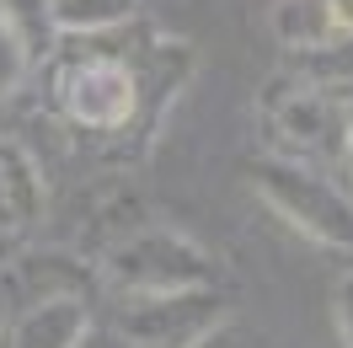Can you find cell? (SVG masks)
I'll use <instances>...</instances> for the list:
<instances>
[{
  "mask_svg": "<svg viewBox=\"0 0 353 348\" xmlns=\"http://www.w3.org/2000/svg\"><path fill=\"white\" fill-rule=\"evenodd\" d=\"M343 161H348V172H353V97L343 102Z\"/></svg>",
  "mask_w": 353,
  "mask_h": 348,
  "instance_id": "13",
  "label": "cell"
},
{
  "mask_svg": "<svg viewBox=\"0 0 353 348\" xmlns=\"http://www.w3.org/2000/svg\"><path fill=\"white\" fill-rule=\"evenodd\" d=\"M123 22H134V0H48V27L54 32L97 38V32H112Z\"/></svg>",
  "mask_w": 353,
  "mask_h": 348,
  "instance_id": "9",
  "label": "cell"
},
{
  "mask_svg": "<svg viewBox=\"0 0 353 348\" xmlns=\"http://www.w3.org/2000/svg\"><path fill=\"white\" fill-rule=\"evenodd\" d=\"M332 322H337V338L343 348H353V268L332 284Z\"/></svg>",
  "mask_w": 353,
  "mask_h": 348,
  "instance_id": "11",
  "label": "cell"
},
{
  "mask_svg": "<svg viewBox=\"0 0 353 348\" xmlns=\"http://www.w3.org/2000/svg\"><path fill=\"white\" fill-rule=\"evenodd\" d=\"M102 268H108V284L123 289L129 300H145V295H188V289H209L214 284V258L193 236L172 231V225H150V231L123 236L102 258Z\"/></svg>",
  "mask_w": 353,
  "mask_h": 348,
  "instance_id": "2",
  "label": "cell"
},
{
  "mask_svg": "<svg viewBox=\"0 0 353 348\" xmlns=\"http://www.w3.org/2000/svg\"><path fill=\"white\" fill-rule=\"evenodd\" d=\"M268 27L284 48L332 54L353 44V0H279Z\"/></svg>",
  "mask_w": 353,
  "mask_h": 348,
  "instance_id": "6",
  "label": "cell"
},
{
  "mask_svg": "<svg viewBox=\"0 0 353 348\" xmlns=\"http://www.w3.org/2000/svg\"><path fill=\"white\" fill-rule=\"evenodd\" d=\"M263 118L273 134V155L310 166V172H321L327 161H343V102L327 86L268 91Z\"/></svg>",
  "mask_w": 353,
  "mask_h": 348,
  "instance_id": "3",
  "label": "cell"
},
{
  "mask_svg": "<svg viewBox=\"0 0 353 348\" xmlns=\"http://www.w3.org/2000/svg\"><path fill=\"white\" fill-rule=\"evenodd\" d=\"M246 177H252L257 198L284 220L289 231H300L316 246L353 252V198L332 177L310 172V166H294L284 155H257L246 166Z\"/></svg>",
  "mask_w": 353,
  "mask_h": 348,
  "instance_id": "1",
  "label": "cell"
},
{
  "mask_svg": "<svg viewBox=\"0 0 353 348\" xmlns=\"http://www.w3.org/2000/svg\"><path fill=\"white\" fill-rule=\"evenodd\" d=\"M27 54H32V44L22 38V27L0 11V102L17 97V86L27 81Z\"/></svg>",
  "mask_w": 353,
  "mask_h": 348,
  "instance_id": "10",
  "label": "cell"
},
{
  "mask_svg": "<svg viewBox=\"0 0 353 348\" xmlns=\"http://www.w3.org/2000/svg\"><path fill=\"white\" fill-rule=\"evenodd\" d=\"M225 300L220 295H209V289H188V295H145V300H129L123 305V338L139 348H161V343H188V338H199L203 327L220 322Z\"/></svg>",
  "mask_w": 353,
  "mask_h": 348,
  "instance_id": "5",
  "label": "cell"
},
{
  "mask_svg": "<svg viewBox=\"0 0 353 348\" xmlns=\"http://www.w3.org/2000/svg\"><path fill=\"white\" fill-rule=\"evenodd\" d=\"M182 348H241V332H236V322H214V327H203L199 338H188Z\"/></svg>",
  "mask_w": 353,
  "mask_h": 348,
  "instance_id": "12",
  "label": "cell"
},
{
  "mask_svg": "<svg viewBox=\"0 0 353 348\" xmlns=\"http://www.w3.org/2000/svg\"><path fill=\"white\" fill-rule=\"evenodd\" d=\"M86 332H91V311L81 295H48L17 316L11 348H81Z\"/></svg>",
  "mask_w": 353,
  "mask_h": 348,
  "instance_id": "8",
  "label": "cell"
},
{
  "mask_svg": "<svg viewBox=\"0 0 353 348\" xmlns=\"http://www.w3.org/2000/svg\"><path fill=\"white\" fill-rule=\"evenodd\" d=\"M48 215V188L43 172L27 145L0 139V236H27Z\"/></svg>",
  "mask_w": 353,
  "mask_h": 348,
  "instance_id": "7",
  "label": "cell"
},
{
  "mask_svg": "<svg viewBox=\"0 0 353 348\" xmlns=\"http://www.w3.org/2000/svg\"><path fill=\"white\" fill-rule=\"evenodd\" d=\"M59 108L81 129H123L134 124V108H139L134 70L123 59H75L59 81Z\"/></svg>",
  "mask_w": 353,
  "mask_h": 348,
  "instance_id": "4",
  "label": "cell"
}]
</instances>
